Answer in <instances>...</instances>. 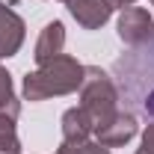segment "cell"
I'll list each match as a JSON object with an SVG mask.
<instances>
[{"mask_svg": "<svg viewBox=\"0 0 154 154\" xmlns=\"http://www.w3.org/2000/svg\"><path fill=\"white\" fill-rule=\"evenodd\" d=\"M113 77H116L113 83L119 89V98L131 110H139L142 101L154 92V36L116 59Z\"/></svg>", "mask_w": 154, "mask_h": 154, "instance_id": "6da1fadb", "label": "cell"}, {"mask_svg": "<svg viewBox=\"0 0 154 154\" xmlns=\"http://www.w3.org/2000/svg\"><path fill=\"white\" fill-rule=\"evenodd\" d=\"M83 77H86V65H80L74 57H59L42 62L33 74L24 77V98L27 101H45V98L54 95H68L77 92L83 86Z\"/></svg>", "mask_w": 154, "mask_h": 154, "instance_id": "7a4b0ae2", "label": "cell"}, {"mask_svg": "<svg viewBox=\"0 0 154 154\" xmlns=\"http://www.w3.org/2000/svg\"><path fill=\"white\" fill-rule=\"evenodd\" d=\"M119 89H116L113 77L107 71H101L98 65H86V77L80 86V107L86 110V116L92 119V125L101 128L107 125L116 113H119Z\"/></svg>", "mask_w": 154, "mask_h": 154, "instance_id": "3957f363", "label": "cell"}, {"mask_svg": "<svg viewBox=\"0 0 154 154\" xmlns=\"http://www.w3.org/2000/svg\"><path fill=\"white\" fill-rule=\"evenodd\" d=\"M151 36H154V18L142 6H128V9H122V15H119V38H122L128 48H136V45L148 42Z\"/></svg>", "mask_w": 154, "mask_h": 154, "instance_id": "277c9868", "label": "cell"}, {"mask_svg": "<svg viewBox=\"0 0 154 154\" xmlns=\"http://www.w3.org/2000/svg\"><path fill=\"white\" fill-rule=\"evenodd\" d=\"M139 131V125H136V116L134 113H125V110H119V113L107 122V125H101L95 128V139L101 145H107V148H119V145H125V142H131Z\"/></svg>", "mask_w": 154, "mask_h": 154, "instance_id": "5b68a950", "label": "cell"}, {"mask_svg": "<svg viewBox=\"0 0 154 154\" xmlns=\"http://www.w3.org/2000/svg\"><path fill=\"white\" fill-rule=\"evenodd\" d=\"M65 6H68L71 18L83 30H98V27H104L110 21V15H113V6L107 0H65Z\"/></svg>", "mask_w": 154, "mask_h": 154, "instance_id": "8992f818", "label": "cell"}, {"mask_svg": "<svg viewBox=\"0 0 154 154\" xmlns=\"http://www.w3.org/2000/svg\"><path fill=\"white\" fill-rule=\"evenodd\" d=\"M24 45V21L6 3H0V59L15 57Z\"/></svg>", "mask_w": 154, "mask_h": 154, "instance_id": "52a82bcc", "label": "cell"}, {"mask_svg": "<svg viewBox=\"0 0 154 154\" xmlns=\"http://www.w3.org/2000/svg\"><path fill=\"white\" fill-rule=\"evenodd\" d=\"M62 48H65V27L59 24V21H51L45 30H42V36L36 42V62H48V59H54L62 54Z\"/></svg>", "mask_w": 154, "mask_h": 154, "instance_id": "ba28073f", "label": "cell"}, {"mask_svg": "<svg viewBox=\"0 0 154 154\" xmlns=\"http://www.w3.org/2000/svg\"><path fill=\"white\" fill-rule=\"evenodd\" d=\"M92 134H95V125L83 107H74L62 116V142H86Z\"/></svg>", "mask_w": 154, "mask_h": 154, "instance_id": "9c48e42d", "label": "cell"}, {"mask_svg": "<svg viewBox=\"0 0 154 154\" xmlns=\"http://www.w3.org/2000/svg\"><path fill=\"white\" fill-rule=\"evenodd\" d=\"M15 122L18 116L0 113V154H21V142L15 134Z\"/></svg>", "mask_w": 154, "mask_h": 154, "instance_id": "30bf717a", "label": "cell"}, {"mask_svg": "<svg viewBox=\"0 0 154 154\" xmlns=\"http://www.w3.org/2000/svg\"><path fill=\"white\" fill-rule=\"evenodd\" d=\"M0 113H12V116L21 113V104L12 92V77L6 68H0Z\"/></svg>", "mask_w": 154, "mask_h": 154, "instance_id": "8fae6325", "label": "cell"}, {"mask_svg": "<svg viewBox=\"0 0 154 154\" xmlns=\"http://www.w3.org/2000/svg\"><path fill=\"white\" fill-rule=\"evenodd\" d=\"M57 154H110L107 145H101V142H62L57 148Z\"/></svg>", "mask_w": 154, "mask_h": 154, "instance_id": "7c38bea8", "label": "cell"}, {"mask_svg": "<svg viewBox=\"0 0 154 154\" xmlns=\"http://www.w3.org/2000/svg\"><path fill=\"white\" fill-rule=\"evenodd\" d=\"M107 3H110L113 9H128V6H134L136 0H107Z\"/></svg>", "mask_w": 154, "mask_h": 154, "instance_id": "4fadbf2b", "label": "cell"}, {"mask_svg": "<svg viewBox=\"0 0 154 154\" xmlns=\"http://www.w3.org/2000/svg\"><path fill=\"white\" fill-rule=\"evenodd\" d=\"M151 3H154V0H151Z\"/></svg>", "mask_w": 154, "mask_h": 154, "instance_id": "5bb4252c", "label": "cell"}]
</instances>
